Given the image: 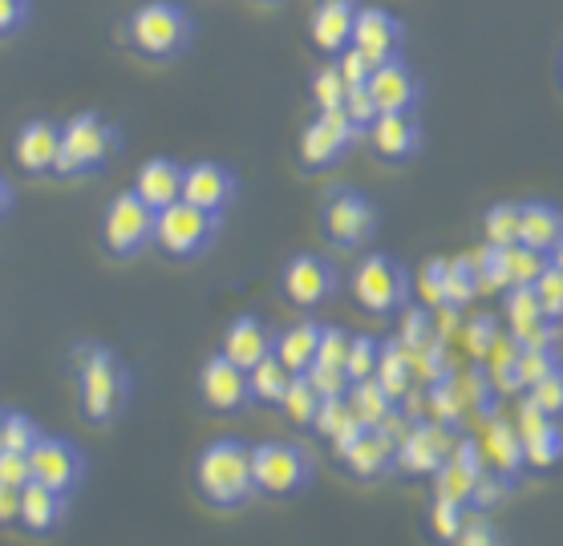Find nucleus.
<instances>
[{
    "instance_id": "obj_1",
    "label": "nucleus",
    "mask_w": 563,
    "mask_h": 546,
    "mask_svg": "<svg viewBox=\"0 0 563 546\" xmlns=\"http://www.w3.org/2000/svg\"><path fill=\"white\" fill-rule=\"evenodd\" d=\"M195 486L216 510H240L256 498V473H252V445L235 437H219L195 461Z\"/></svg>"
},
{
    "instance_id": "obj_2",
    "label": "nucleus",
    "mask_w": 563,
    "mask_h": 546,
    "mask_svg": "<svg viewBox=\"0 0 563 546\" xmlns=\"http://www.w3.org/2000/svg\"><path fill=\"white\" fill-rule=\"evenodd\" d=\"M77 365V397H81V413L93 425H110L122 417V409L130 401V372L118 360V353H110L106 344H77L74 348Z\"/></svg>"
},
{
    "instance_id": "obj_3",
    "label": "nucleus",
    "mask_w": 563,
    "mask_h": 546,
    "mask_svg": "<svg viewBox=\"0 0 563 546\" xmlns=\"http://www.w3.org/2000/svg\"><path fill=\"white\" fill-rule=\"evenodd\" d=\"M122 151L118 126H110L102 114H74L62 126V158H57V178H90L102 175Z\"/></svg>"
},
{
    "instance_id": "obj_4",
    "label": "nucleus",
    "mask_w": 563,
    "mask_h": 546,
    "mask_svg": "<svg viewBox=\"0 0 563 546\" xmlns=\"http://www.w3.org/2000/svg\"><path fill=\"white\" fill-rule=\"evenodd\" d=\"M195 21L183 4H170V0H146L139 4L126 21V37L130 45L151 57V62H167L175 53H183L191 45Z\"/></svg>"
},
{
    "instance_id": "obj_5",
    "label": "nucleus",
    "mask_w": 563,
    "mask_h": 546,
    "mask_svg": "<svg viewBox=\"0 0 563 546\" xmlns=\"http://www.w3.org/2000/svg\"><path fill=\"white\" fill-rule=\"evenodd\" d=\"M252 473H256V494L264 498H296L312 482V458L300 445L264 442L252 449Z\"/></svg>"
},
{
    "instance_id": "obj_6",
    "label": "nucleus",
    "mask_w": 563,
    "mask_h": 546,
    "mask_svg": "<svg viewBox=\"0 0 563 546\" xmlns=\"http://www.w3.org/2000/svg\"><path fill=\"white\" fill-rule=\"evenodd\" d=\"M353 296L369 316H394L410 304V271L389 255H369L353 271Z\"/></svg>"
},
{
    "instance_id": "obj_7",
    "label": "nucleus",
    "mask_w": 563,
    "mask_h": 546,
    "mask_svg": "<svg viewBox=\"0 0 563 546\" xmlns=\"http://www.w3.org/2000/svg\"><path fill=\"white\" fill-rule=\"evenodd\" d=\"M219 215H207L191 203H170L167 211L154 215V243L175 259H191V255L207 252L216 243Z\"/></svg>"
},
{
    "instance_id": "obj_8",
    "label": "nucleus",
    "mask_w": 563,
    "mask_h": 546,
    "mask_svg": "<svg viewBox=\"0 0 563 546\" xmlns=\"http://www.w3.org/2000/svg\"><path fill=\"white\" fill-rule=\"evenodd\" d=\"M320 227H324V239L341 247V252H353L377 231V207L357 191H333L329 203L320 211Z\"/></svg>"
},
{
    "instance_id": "obj_9",
    "label": "nucleus",
    "mask_w": 563,
    "mask_h": 546,
    "mask_svg": "<svg viewBox=\"0 0 563 546\" xmlns=\"http://www.w3.org/2000/svg\"><path fill=\"white\" fill-rule=\"evenodd\" d=\"M154 239V211L142 203L134 191H122L110 199L106 207V219H102V243L110 247L114 255H134L142 252L146 243Z\"/></svg>"
},
{
    "instance_id": "obj_10",
    "label": "nucleus",
    "mask_w": 563,
    "mask_h": 546,
    "mask_svg": "<svg viewBox=\"0 0 563 546\" xmlns=\"http://www.w3.org/2000/svg\"><path fill=\"white\" fill-rule=\"evenodd\" d=\"M29 461H33V482L49 486V490H57L65 498L74 494L81 478H86V454L69 437H41L33 445Z\"/></svg>"
},
{
    "instance_id": "obj_11",
    "label": "nucleus",
    "mask_w": 563,
    "mask_h": 546,
    "mask_svg": "<svg viewBox=\"0 0 563 546\" xmlns=\"http://www.w3.org/2000/svg\"><path fill=\"white\" fill-rule=\"evenodd\" d=\"M357 134L361 130L353 126V118L345 114V105H341V110H320V118L305 130V138H300V166H305V170L333 166Z\"/></svg>"
},
{
    "instance_id": "obj_12",
    "label": "nucleus",
    "mask_w": 563,
    "mask_h": 546,
    "mask_svg": "<svg viewBox=\"0 0 563 546\" xmlns=\"http://www.w3.org/2000/svg\"><path fill=\"white\" fill-rule=\"evenodd\" d=\"M454 454V437H450V425L442 421H413L406 437L397 442V466L406 473H434L442 461Z\"/></svg>"
},
{
    "instance_id": "obj_13",
    "label": "nucleus",
    "mask_w": 563,
    "mask_h": 546,
    "mask_svg": "<svg viewBox=\"0 0 563 546\" xmlns=\"http://www.w3.org/2000/svg\"><path fill=\"white\" fill-rule=\"evenodd\" d=\"M515 430H519V437H523V454H527V466H531V470H551V466L563 458L560 425H555V417H548L531 397L519 401Z\"/></svg>"
},
{
    "instance_id": "obj_14",
    "label": "nucleus",
    "mask_w": 563,
    "mask_h": 546,
    "mask_svg": "<svg viewBox=\"0 0 563 546\" xmlns=\"http://www.w3.org/2000/svg\"><path fill=\"white\" fill-rule=\"evenodd\" d=\"M199 397H203V405L216 409V413H240L244 405H252L247 372L240 369V365H231L223 353L207 356V365L199 369Z\"/></svg>"
},
{
    "instance_id": "obj_15",
    "label": "nucleus",
    "mask_w": 563,
    "mask_h": 546,
    "mask_svg": "<svg viewBox=\"0 0 563 546\" xmlns=\"http://www.w3.org/2000/svg\"><path fill=\"white\" fill-rule=\"evenodd\" d=\"M240 194V178L223 163H195L183 170V203L199 207L207 215H223Z\"/></svg>"
},
{
    "instance_id": "obj_16",
    "label": "nucleus",
    "mask_w": 563,
    "mask_h": 546,
    "mask_svg": "<svg viewBox=\"0 0 563 546\" xmlns=\"http://www.w3.org/2000/svg\"><path fill=\"white\" fill-rule=\"evenodd\" d=\"M401 45H406V33H401V21H397L394 13H385V9H357V21H353V49H357L373 69L401 57Z\"/></svg>"
},
{
    "instance_id": "obj_17",
    "label": "nucleus",
    "mask_w": 563,
    "mask_h": 546,
    "mask_svg": "<svg viewBox=\"0 0 563 546\" xmlns=\"http://www.w3.org/2000/svg\"><path fill=\"white\" fill-rule=\"evenodd\" d=\"M365 89H369L377 114H413V105L422 98V81H418V74L401 57L377 65L369 81H365Z\"/></svg>"
},
{
    "instance_id": "obj_18",
    "label": "nucleus",
    "mask_w": 563,
    "mask_h": 546,
    "mask_svg": "<svg viewBox=\"0 0 563 546\" xmlns=\"http://www.w3.org/2000/svg\"><path fill=\"white\" fill-rule=\"evenodd\" d=\"M284 296L296 308H320L324 300H333L336 292V267L320 255H296L284 267Z\"/></svg>"
},
{
    "instance_id": "obj_19",
    "label": "nucleus",
    "mask_w": 563,
    "mask_h": 546,
    "mask_svg": "<svg viewBox=\"0 0 563 546\" xmlns=\"http://www.w3.org/2000/svg\"><path fill=\"white\" fill-rule=\"evenodd\" d=\"M13 158H16V166L33 178L53 175V170H57V158H62V126H53L45 118L25 122V126L16 130Z\"/></svg>"
},
{
    "instance_id": "obj_20",
    "label": "nucleus",
    "mask_w": 563,
    "mask_h": 546,
    "mask_svg": "<svg viewBox=\"0 0 563 546\" xmlns=\"http://www.w3.org/2000/svg\"><path fill=\"white\" fill-rule=\"evenodd\" d=\"M483 445V458H487V470H495L503 482H515L519 473L527 470V454H523V437L511 421L487 417V430L478 437Z\"/></svg>"
},
{
    "instance_id": "obj_21",
    "label": "nucleus",
    "mask_w": 563,
    "mask_h": 546,
    "mask_svg": "<svg viewBox=\"0 0 563 546\" xmlns=\"http://www.w3.org/2000/svg\"><path fill=\"white\" fill-rule=\"evenodd\" d=\"M272 344L276 336L268 332V324L260 316H235L223 332V348L219 353L228 356L231 365H240V369H256L264 356H272Z\"/></svg>"
},
{
    "instance_id": "obj_22",
    "label": "nucleus",
    "mask_w": 563,
    "mask_h": 546,
    "mask_svg": "<svg viewBox=\"0 0 563 546\" xmlns=\"http://www.w3.org/2000/svg\"><path fill=\"white\" fill-rule=\"evenodd\" d=\"M365 134L385 163H406L422 146V126L413 122V114H377Z\"/></svg>"
},
{
    "instance_id": "obj_23",
    "label": "nucleus",
    "mask_w": 563,
    "mask_h": 546,
    "mask_svg": "<svg viewBox=\"0 0 563 546\" xmlns=\"http://www.w3.org/2000/svg\"><path fill=\"white\" fill-rule=\"evenodd\" d=\"M183 170L187 166L170 163V158H151V163H142L139 178H134V194L158 215V211H167L170 203L183 199Z\"/></svg>"
},
{
    "instance_id": "obj_24",
    "label": "nucleus",
    "mask_w": 563,
    "mask_h": 546,
    "mask_svg": "<svg viewBox=\"0 0 563 546\" xmlns=\"http://www.w3.org/2000/svg\"><path fill=\"white\" fill-rule=\"evenodd\" d=\"M341 458H345L349 473H357V478H377V473L394 470L397 466V437L394 433L369 430V425H365V430L357 433V442L349 445Z\"/></svg>"
},
{
    "instance_id": "obj_25",
    "label": "nucleus",
    "mask_w": 563,
    "mask_h": 546,
    "mask_svg": "<svg viewBox=\"0 0 563 546\" xmlns=\"http://www.w3.org/2000/svg\"><path fill=\"white\" fill-rule=\"evenodd\" d=\"M353 21H357V9L353 0H324L317 13H312V41H317L320 53H345L353 45Z\"/></svg>"
},
{
    "instance_id": "obj_26",
    "label": "nucleus",
    "mask_w": 563,
    "mask_h": 546,
    "mask_svg": "<svg viewBox=\"0 0 563 546\" xmlns=\"http://www.w3.org/2000/svg\"><path fill=\"white\" fill-rule=\"evenodd\" d=\"M62 519H65V494H57V490H49V486L41 482H29L21 490V522L16 526L25 534L45 538V534H53L62 526Z\"/></svg>"
},
{
    "instance_id": "obj_27",
    "label": "nucleus",
    "mask_w": 563,
    "mask_h": 546,
    "mask_svg": "<svg viewBox=\"0 0 563 546\" xmlns=\"http://www.w3.org/2000/svg\"><path fill=\"white\" fill-rule=\"evenodd\" d=\"M563 239V211L551 203H523L519 207V243L531 252L551 255Z\"/></svg>"
},
{
    "instance_id": "obj_28",
    "label": "nucleus",
    "mask_w": 563,
    "mask_h": 546,
    "mask_svg": "<svg viewBox=\"0 0 563 546\" xmlns=\"http://www.w3.org/2000/svg\"><path fill=\"white\" fill-rule=\"evenodd\" d=\"M320 324L305 320V324H292V328H284L272 344V356L280 360L284 369L296 372V377H305L312 365H317V348H320Z\"/></svg>"
},
{
    "instance_id": "obj_29",
    "label": "nucleus",
    "mask_w": 563,
    "mask_h": 546,
    "mask_svg": "<svg viewBox=\"0 0 563 546\" xmlns=\"http://www.w3.org/2000/svg\"><path fill=\"white\" fill-rule=\"evenodd\" d=\"M373 381L382 385L385 393L394 397L397 405L406 401V393L413 389V365H410V353L401 348V341H385L382 344V356H377V372H373Z\"/></svg>"
},
{
    "instance_id": "obj_30",
    "label": "nucleus",
    "mask_w": 563,
    "mask_h": 546,
    "mask_svg": "<svg viewBox=\"0 0 563 546\" xmlns=\"http://www.w3.org/2000/svg\"><path fill=\"white\" fill-rule=\"evenodd\" d=\"M345 401H349V409H353V417H357L361 425H369V430H382L385 421L397 413V401L385 393V389L373 381V377H369V381L349 385Z\"/></svg>"
},
{
    "instance_id": "obj_31",
    "label": "nucleus",
    "mask_w": 563,
    "mask_h": 546,
    "mask_svg": "<svg viewBox=\"0 0 563 546\" xmlns=\"http://www.w3.org/2000/svg\"><path fill=\"white\" fill-rule=\"evenodd\" d=\"M296 372H288L276 360V356H264L256 369H247V389H252V401L256 405H280L288 385H292Z\"/></svg>"
},
{
    "instance_id": "obj_32",
    "label": "nucleus",
    "mask_w": 563,
    "mask_h": 546,
    "mask_svg": "<svg viewBox=\"0 0 563 546\" xmlns=\"http://www.w3.org/2000/svg\"><path fill=\"white\" fill-rule=\"evenodd\" d=\"M560 369V360H555V348H519V360H515L511 369V393L515 389H536L543 377Z\"/></svg>"
},
{
    "instance_id": "obj_33",
    "label": "nucleus",
    "mask_w": 563,
    "mask_h": 546,
    "mask_svg": "<svg viewBox=\"0 0 563 546\" xmlns=\"http://www.w3.org/2000/svg\"><path fill=\"white\" fill-rule=\"evenodd\" d=\"M503 264H507V280H511V288H531V283L548 271L551 255L531 252V247H523V243H511V247H503Z\"/></svg>"
},
{
    "instance_id": "obj_34",
    "label": "nucleus",
    "mask_w": 563,
    "mask_h": 546,
    "mask_svg": "<svg viewBox=\"0 0 563 546\" xmlns=\"http://www.w3.org/2000/svg\"><path fill=\"white\" fill-rule=\"evenodd\" d=\"M474 478H478V473L466 470L459 458H446L434 470V498H450V502H462V506H471Z\"/></svg>"
},
{
    "instance_id": "obj_35",
    "label": "nucleus",
    "mask_w": 563,
    "mask_h": 546,
    "mask_svg": "<svg viewBox=\"0 0 563 546\" xmlns=\"http://www.w3.org/2000/svg\"><path fill=\"white\" fill-rule=\"evenodd\" d=\"M483 239L490 247H511L519 243V203H495L483 211Z\"/></svg>"
},
{
    "instance_id": "obj_36",
    "label": "nucleus",
    "mask_w": 563,
    "mask_h": 546,
    "mask_svg": "<svg viewBox=\"0 0 563 546\" xmlns=\"http://www.w3.org/2000/svg\"><path fill=\"white\" fill-rule=\"evenodd\" d=\"M401 320H406V324H401V332H397V341H401V348H406V353H418V348H426V344L434 341L438 332H434V312H430V308H401Z\"/></svg>"
},
{
    "instance_id": "obj_37",
    "label": "nucleus",
    "mask_w": 563,
    "mask_h": 546,
    "mask_svg": "<svg viewBox=\"0 0 563 546\" xmlns=\"http://www.w3.org/2000/svg\"><path fill=\"white\" fill-rule=\"evenodd\" d=\"M280 409H284V417L296 421V425H312V417H317V409H320V397H317V389L308 385V377H292Z\"/></svg>"
},
{
    "instance_id": "obj_38",
    "label": "nucleus",
    "mask_w": 563,
    "mask_h": 546,
    "mask_svg": "<svg viewBox=\"0 0 563 546\" xmlns=\"http://www.w3.org/2000/svg\"><path fill=\"white\" fill-rule=\"evenodd\" d=\"M466 506L462 502H450V498H434V506H430V531H434L438 543H454L459 538V531L466 526Z\"/></svg>"
},
{
    "instance_id": "obj_39",
    "label": "nucleus",
    "mask_w": 563,
    "mask_h": 546,
    "mask_svg": "<svg viewBox=\"0 0 563 546\" xmlns=\"http://www.w3.org/2000/svg\"><path fill=\"white\" fill-rule=\"evenodd\" d=\"M377 356H382V344L373 341V336H353V344H349V360H345L349 385L369 381L373 372H377Z\"/></svg>"
},
{
    "instance_id": "obj_40",
    "label": "nucleus",
    "mask_w": 563,
    "mask_h": 546,
    "mask_svg": "<svg viewBox=\"0 0 563 546\" xmlns=\"http://www.w3.org/2000/svg\"><path fill=\"white\" fill-rule=\"evenodd\" d=\"M503 332H499V320L495 316H474L466 328H462V341H466V353L483 365L490 356V348H495V341H499Z\"/></svg>"
},
{
    "instance_id": "obj_41",
    "label": "nucleus",
    "mask_w": 563,
    "mask_h": 546,
    "mask_svg": "<svg viewBox=\"0 0 563 546\" xmlns=\"http://www.w3.org/2000/svg\"><path fill=\"white\" fill-rule=\"evenodd\" d=\"M462 409H466V397H462V389L454 381H438L430 385V413H434V421H442V425H454V421L462 417Z\"/></svg>"
},
{
    "instance_id": "obj_42",
    "label": "nucleus",
    "mask_w": 563,
    "mask_h": 546,
    "mask_svg": "<svg viewBox=\"0 0 563 546\" xmlns=\"http://www.w3.org/2000/svg\"><path fill=\"white\" fill-rule=\"evenodd\" d=\"M45 433L37 430V421L29 413H9L4 417V445L0 449H13V454H33V445L41 442Z\"/></svg>"
},
{
    "instance_id": "obj_43",
    "label": "nucleus",
    "mask_w": 563,
    "mask_h": 546,
    "mask_svg": "<svg viewBox=\"0 0 563 546\" xmlns=\"http://www.w3.org/2000/svg\"><path fill=\"white\" fill-rule=\"evenodd\" d=\"M478 296V280H474V271H471V264L466 259H459V264H450V271H446V296H442V304H450V308H466Z\"/></svg>"
},
{
    "instance_id": "obj_44",
    "label": "nucleus",
    "mask_w": 563,
    "mask_h": 546,
    "mask_svg": "<svg viewBox=\"0 0 563 546\" xmlns=\"http://www.w3.org/2000/svg\"><path fill=\"white\" fill-rule=\"evenodd\" d=\"M349 421H353V409H349L345 397H320V409H317V417H312V430H317L320 437H329V442H333Z\"/></svg>"
},
{
    "instance_id": "obj_45",
    "label": "nucleus",
    "mask_w": 563,
    "mask_h": 546,
    "mask_svg": "<svg viewBox=\"0 0 563 546\" xmlns=\"http://www.w3.org/2000/svg\"><path fill=\"white\" fill-rule=\"evenodd\" d=\"M531 292H536L539 308H543V316H548V320L563 316V271H560V267L548 264V271L531 283Z\"/></svg>"
},
{
    "instance_id": "obj_46",
    "label": "nucleus",
    "mask_w": 563,
    "mask_h": 546,
    "mask_svg": "<svg viewBox=\"0 0 563 546\" xmlns=\"http://www.w3.org/2000/svg\"><path fill=\"white\" fill-rule=\"evenodd\" d=\"M345 98H349V86L341 81L336 65H329V69H320L312 77V102H317V110H341Z\"/></svg>"
},
{
    "instance_id": "obj_47",
    "label": "nucleus",
    "mask_w": 563,
    "mask_h": 546,
    "mask_svg": "<svg viewBox=\"0 0 563 546\" xmlns=\"http://www.w3.org/2000/svg\"><path fill=\"white\" fill-rule=\"evenodd\" d=\"M446 271H450L446 259H430V264L422 267V276H418V292H422V304L430 308V312L442 308V296H446Z\"/></svg>"
},
{
    "instance_id": "obj_48",
    "label": "nucleus",
    "mask_w": 563,
    "mask_h": 546,
    "mask_svg": "<svg viewBox=\"0 0 563 546\" xmlns=\"http://www.w3.org/2000/svg\"><path fill=\"white\" fill-rule=\"evenodd\" d=\"M349 344H353V336H349L345 328H324V332H320L317 365H324V369H345Z\"/></svg>"
},
{
    "instance_id": "obj_49",
    "label": "nucleus",
    "mask_w": 563,
    "mask_h": 546,
    "mask_svg": "<svg viewBox=\"0 0 563 546\" xmlns=\"http://www.w3.org/2000/svg\"><path fill=\"white\" fill-rule=\"evenodd\" d=\"M527 397H531L548 417H563V365L551 372V377H543L536 389H527Z\"/></svg>"
},
{
    "instance_id": "obj_50",
    "label": "nucleus",
    "mask_w": 563,
    "mask_h": 546,
    "mask_svg": "<svg viewBox=\"0 0 563 546\" xmlns=\"http://www.w3.org/2000/svg\"><path fill=\"white\" fill-rule=\"evenodd\" d=\"M507 486L495 470H483L478 478H474V494H471V506L474 510H490L495 502H503L507 498Z\"/></svg>"
},
{
    "instance_id": "obj_51",
    "label": "nucleus",
    "mask_w": 563,
    "mask_h": 546,
    "mask_svg": "<svg viewBox=\"0 0 563 546\" xmlns=\"http://www.w3.org/2000/svg\"><path fill=\"white\" fill-rule=\"evenodd\" d=\"M0 482L25 490L33 482V461L29 454H13V449H0Z\"/></svg>"
},
{
    "instance_id": "obj_52",
    "label": "nucleus",
    "mask_w": 563,
    "mask_h": 546,
    "mask_svg": "<svg viewBox=\"0 0 563 546\" xmlns=\"http://www.w3.org/2000/svg\"><path fill=\"white\" fill-rule=\"evenodd\" d=\"M336 74H341V81H345L349 89H361L365 81H369V74H373V65L361 57L353 45H349L345 53H336Z\"/></svg>"
},
{
    "instance_id": "obj_53",
    "label": "nucleus",
    "mask_w": 563,
    "mask_h": 546,
    "mask_svg": "<svg viewBox=\"0 0 563 546\" xmlns=\"http://www.w3.org/2000/svg\"><path fill=\"white\" fill-rule=\"evenodd\" d=\"M305 377H308V385L317 389V397H345L349 393L345 369H324V365H312Z\"/></svg>"
},
{
    "instance_id": "obj_54",
    "label": "nucleus",
    "mask_w": 563,
    "mask_h": 546,
    "mask_svg": "<svg viewBox=\"0 0 563 546\" xmlns=\"http://www.w3.org/2000/svg\"><path fill=\"white\" fill-rule=\"evenodd\" d=\"M450 546H503V538L487 519H466V526H462L459 538Z\"/></svg>"
},
{
    "instance_id": "obj_55",
    "label": "nucleus",
    "mask_w": 563,
    "mask_h": 546,
    "mask_svg": "<svg viewBox=\"0 0 563 546\" xmlns=\"http://www.w3.org/2000/svg\"><path fill=\"white\" fill-rule=\"evenodd\" d=\"M345 114L353 118V126L365 134L369 130V122L377 118V105H373V98H369V89L361 86V89H349V98H345Z\"/></svg>"
},
{
    "instance_id": "obj_56",
    "label": "nucleus",
    "mask_w": 563,
    "mask_h": 546,
    "mask_svg": "<svg viewBox=\"0 0 563 546\" xmlns=\"http://www.w3.org/2000/svg\"><path fill=\"white\" fill-rule=\"evenodd\" d=\"M29 21V0H0V37H13Z\"/></svg>"
},
{
    "instance_id": "obj_57",
    "label": "nucleus",
    "mask_w": 563,
    "mask_h": 546,
    "mask_svg": "<svg viewBox=\"0 0 563 546\" xmlns=\"http://www.w3.org/2000/svg\"><path fill=\"white\" fill-rule=\"evenodd\" d=\"M21 522V490L0 482V526H16Z\"/></svg>"
},
{
    "instance_id": "obj_58",
    "label": "nucleus",
    "mask_w": 563,
    "mask_h": 546,
    "mask_svg": "<svg viewBox=\"0 0 563 546\" xmlns=\"http://www.w3.org/2000/svg\"><path fill=\"white\" fill-rule=\"evenodd\" d=\"M9 207H13V191H9V182L0 178V219L9 215Z\"/></svg>"
},
{
    "instance_id": "obj_59",
    "label": "nucleus",
    "mask_w": 563,
    "mask_h": 546,
    "mask_svg": "<svg viewBox=\"0 0 563 546\" xmlns=\"http://www.w3.org/2000/svg\"><path fill=\"white\" fill-rule=\"evenodd\" d=\"M551 264H555V267H560V271H563V239L555 243V252H551Z\"/></svg>"
},
{
    "instance_id": "obj_60",
    "label": "nucleus",
    "mask_w": 563,
    "mask_h": 546,
    "mask_svg": "<svg viewBox=\"0 0 563 546\" xmlns=\"http://www.w3.org/2000/svg\"><path fill=\"white\" fill-rule=\"evenodd\" d=\"M4 417H9V409H0V445H4Z\"/></svg>"
},
{
    "instance_id": "obj_61",
    "label": "nucleus",
    "mask_w": 563,
    "mask_h": 546,
    "mask_svg": "<svg viewBox=\"0 0 563 546\" xmlns=\"http://www.w3.org/2000/svg\"><path fill=\"white\" fill-rule=\"evenodd\" d=\"M268 4H272V0H268Z\"/></svg>"
}]
</instances>
